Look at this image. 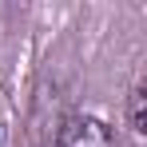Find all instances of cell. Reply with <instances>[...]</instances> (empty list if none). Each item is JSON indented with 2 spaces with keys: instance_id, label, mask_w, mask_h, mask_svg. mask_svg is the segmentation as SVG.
<instances>
[{
  "instance_id": "obj_1",
  "label": "cell",
  "mask_w": 147,
  "mask_h": 147,
  "mask_svg": "<svg viewBox=\"0 0 147 147\" xmlns=\"http://www.w3.org/2000/svg\"><path fill=\"white\" fill-rule=\"evenodd\" d=\"M56 147H119L115 127L92 111H68L56 123Z\"/></svg>"
},
{
  "instance_id": "obj_2",
  "label": "cell",
  "mask_w": 147,
  "mask_h": 147,
  "mask_svg": "<svg viewBox=\"0 0 147 147\" xmlns=\"http://www.w3.org/2000/svg\"><path fill=\"white\" fill-rule=\"evenodd\" d=\"M127 131L131 135H147V84L143 80L127 92Z\"/></svg>"
}]
</instances>
